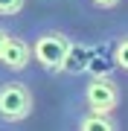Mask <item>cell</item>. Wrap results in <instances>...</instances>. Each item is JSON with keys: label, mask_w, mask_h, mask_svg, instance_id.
Listing matches in <instances>:
<instances>
[{"label": "cell", "mask_w": 128, "mask_h": 131, "mask_svg": "<svg viewBox=\"0 0 128 131\" xmlns=\"http://www.w3.org/2000/svg\"><path fill=\"white\" fill-rule=\"evenodd\" d=\"M29 44H32V61L41 73L47 76H61L70 64L73 56V41L70 29H64L55 20H41L29 29Z\"/></svg>", "instance_id": "cell-1"}, {"label": "cell", "mask_w": 128, "mask_h": 131, "mask_svg": "<svg viewBox=\"0 0 128 131\" xmlns=\"http://www.w3.org/2000/svg\"><path fill=\"white\" fill-rule=\"evenodd\" d=\"M35 114V90L24 76L0 73V125H24Z\"/></svg>", "instance_id": "cell-2"}, {"label": "cell", "mask_w": 128, "mask_h": 131, "mask_svg": "<svg viewBox=\"0 0 128 131\" xmlns=\"http://www.w3.org/2000/svg\"><path fill=\"white\" fill-rule=\"evenodd\" d=\"M119 102H122V88L108 73L85 76L70 96V105L87 108V111H96V114H114L119 108Z\"/></svg>", "instance_id": "cell-3"}, {"label": "cell", "mask_w": 128, "mask_h": 131, "mask_svg": "<svg viewBox=\"0 0 128 131\" xmlns=\"http://www.w3.org/2000/svg\"><path fill=\"white\" fill-rule=\"evenodd\" d=\"M32 67H35V61H32L29 32L12 29L9 38H6L3 52H0V73H3V76H26Z\"/></svg>", "instance_id": "cell-4"}, {"label": "cell", "mask_w": 128, "mask_h": 131, "mask_svg": "<svg viewBox=\"0 0 128 131\" xmlns=\"http://www.w3.org/2000/svg\"><path fill=\"white\" fill-rule=\"evenodd\" d=\"M61 125L64 131H119V122L114 114H96L79 105H67Z\"/></svg>", "instance_id": "cell-5"}, {"label": "cell", "mask_w": 128, "mask_h": 131, "mask_svg": "<svg viewBox=\"0 0 128 131\" xmlns=\"http://www.w3.org/2000/svg\"><path fill=\"white\" fill-rule=\"evenodd\" d=\"M111 64L128 76V29H119L117 35H111Z\"/></svg>", "instance_id": "cell-6"}, {"label": "cell", "mask_w": 128, "mask_h": 131, "mask_svg": "<svg viewBox=\"0 0 128 131\" xmlns=\"http://www.w3.org/2000/svg\"><path fill=\"white\" fill-rule=\"evenodd\" d=\"M29 0H0V20H15L20 18Z\"/></svg>", "instance_id": "cell-7"}, {"label": "cell", "mask_w": 128, "mask_h": 131, "mask_svg": "<svg viewBox=\"0 0 128 131\" xmlns=\"http://www.w3.org/2000/svg\"><path fill=\"white\" fill-rule=\"evenodd\" d=\"M85 3L90 9H96V12H111V9H117L122 0H85Z\"/></svg>", "instance_id": "cell-8"}, {"label": "cell", "mask_w": 128, "mask_h": 131, "mask_svg": "<svg viewBox=\"0 0 128 131\" xmlns=\"http://www.w3.org/2000/svg\"><path fill=\"white\" fill-rule=\"evenodd\" d=\"M9 32H12L9 20H0V52H3V47H6V38H9Z\"/></svg>", "instance_id": "cell-9"}, {"label": "cell", "mask_w": 128, "mask_h": 131, "mask_svg": "<svg viewBox=\"0 0 128 131\" xmlns=\"http://www.w3.org/2000/svg\"><path fill=\"white\" fill-rule=\"evenodd\" d=\"M0 131H18V128H12V125H0Z\"/></svg>", "instance_id": "cell-10"}]
</instances>
